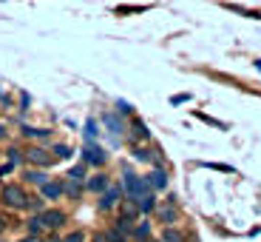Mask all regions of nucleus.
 I'll list each match as a JSON object with an SVG mask.
<instances>
[{
	"label": "nucleus",
	"instance_id": "393cba45",
	"mask_svg": "<svg viewBox=\"0 0 261 242\" xmlns=\"http://www.w3.org/2000/svg\"><path fill=\"white\" fill-rule=\"evenodd\" d=\"M14 163H6V165H0V177H6V174H12Z\"/></svg>",
	"mask_w": 261,
	"mask_h": 242
},
{
	"label": "nucleus",
	"instance_id": "c756f323",
	"mask_svg": "<svg viewBox=\"0 0 261 242\" xmlns=\"http://www.w3.org/2000/svg\"><path fill=\"white\" fill-rule=\"evenodd\" d=\"M20 242H37V236H32V234H29L26 239H20Z\"/></svg>",
	"mask_w": 261,
	"mask_h": 242
},
{
	"label": "nucleus",
	"instance_id": "20e7f679",
	"mask_svg": "<svg viewBox=\"0 0 261 242\" xmlns=\"http://www.w3.org/2000/svg\"><path fill=\"white\" fill-rule=\"evenodd\" d=\"M156 216H159V223L162 225H173L179 219V205H176V200H168L165 205H159L156 208Z\"/></svg>",
	"mask_w": 261,
	"mask_h": 242
},
{
	"label": "nucleus",
	"instance_id": "2f4dec72",
	"mask_svg": "<svg viewBox=\"0 0 261 242\" xmlns=\"http://www.w3.org/2000/svg\"><path fill=\"white\" fill-rule=\"evenodd\" d=\"M3 228H6V223H3V219H0V234H3Z\"/></svg>",
	"mask_w": 261,
	"mask_h": 242
},
{
	"label": "nucleus",
	"instance_id": "f3484780",
	"mask_svg": "<svg viewBox=\"0 0 261 242\" xmlns=\"http://www.w3.org/2000/svg\"><path fill=\"white\" fill-rule=\"evenodd\" d=\"M162 242H185V234L176 228H165L162 231Z\"/></svg>",
	"mask_w": 261,
	"mask_h": 242
},
{
	"label": "nucleus",
	"instance_id": "bb28decb",
	"mask_svg": "<svg viewBox=\"0 0 261 242\" xmlns=\"http://www.w3.org/2000/svg\"><path fill=\"white\" fill-rule=\"evenodd\" d=\"M20 157V151L17 148H9V160H12V163H14V160H17Z\"/></svg>",
	"mask_w": 261,
	"mask_h": 242
},
{
	"label": "nucleus",
	"instance_id": "aec40b11",
	"mask_svg": "<svg viewBox=\"0 0 261 242\" xmlns=\"http://www.w3.org/2000/svg\"><path fill=\"white\" fill-rule=\"evenodd\" d=\"M51 151L57 154V160H68V157H71V148H68V145H63V143H57Z\"/></svg>",
	"mask_w": 261,
	"mask_h": 242
},
{
	"label": "nucleus",
	"instance_id": "4be33fe9",
	"mask_svg": "<svg viewBox=\"0 0 261 242\" xmlns=\"http://www.w3.org/2000/svg\"><path fill=\"white\" fill-rule=\"evenodd\" d=\"M40 228H43V223H40V216H32V219H29V234H32V236H37V234H40Z\"/></svg>",
	"mask_w": 261,
	"mask_h": 242
},
{
	"label": "nucleus",
	"instance_id": "c85d7f7f",
	"mask_svg": "<svg viewBox=\"0 0 261 242\" xmlns=\"http://www.w3.org/2000/svg\"><path fill=\"white\" fill-rule=\"evenodd\" d=\"M94 242H108V239H105V234H97V236H94Z\"/></svg>",
	"mask_w": 261,
	"mask_h": 242
},
{
	"label": "nucleus",
	"instance_id": "b1692460",
	"mask_svg": "<svg viewBox=\"0 0 261 242\" xmlns=\"http://www.w3.org/2000/svg\"><path fill=\"white\" fill-rule=\"evenodd\" d=\"M63 242H85V234H83V231H74V234H68Z\"/></svg>",
	"mask_w": 261,
	"mask_h": 242
},
{
	"label": "nucleus",
	"instance_id": "4468645a",
	"mask_svg": "<svg viewBox=\"0 0 261 242\" xmlns=\"http://www.w3.org/2000/svg\"><path fill=\"white\" fill-rule=\"evenodd\" d=\"M105 188H108V177L105 174H94L88 180V191H105Z\"/></svg>",
	"mask_w": 261,
	"mask_h": 242
},
{
	"label": "nucleus",
	"instance_id": "7c9ffc66",
	"mask_svg": "<svg viewBox=\"0 0 261 242\" xmlns=\"http://www.w3.org/2000/svg\"><path fill=\"white\" fill-rule=\"evenodd\" d=\"M46 242H60V236H54V234H51V236H48Z\"/></svg>",
	"mask_w": 261,
	"mask_h": 242
},
{
	"label": "nucleus",
	"instance_id": "ddd939ff",
	"mask_svg": "<svg viewBox=\"0 0 261 242\" xmlns=\"http://www.w3.org/2000/svg\"><path fill=\"white\" fill-rule=\"evenodd\" d=\"M51 131L48 128H32V125H23V137H32V140H46Z\"/></svg>",
	"mask_w": 261,
	"mask_h": 242
},
{
	"label": "nucleus",
	"instance_id": "9d476101",
	"mask_svg": "<svg viewBox=\"0 0 261 242\" xmlns=\"http://www.w3.org/2000/svg\"><path fill=\"white\" fill-rule=\"evenodd\" d=\"M130 137H134V140H148L150 137L148 125H145L142 120H134V123H130Z\"/></svg>",
	"mask_w": 261,
	"mask_h": 242
},
{
	"label": "nucleus",
	"instance_id": "a211bd4d",
	"mask_svg": "<svg viewBox=\"0 0 261 242\" xmlns=\"http://www.w3.org/2000/svg\"><path fill=\"white\" fill-rule=\"evenodd\" d=\"M130 234L137 236L139 242H148V234H150V225H148V223H142V225H137V228L130 231Z\"/></svg>",
	"mask_w": 261,
	"mask_h": 242
},
{
	"label": "nucleus",
	"instance_id": "5701e85b",
	"mask_svg": "<svg viewBox=\"0 0 261 242\" xmlns=\"http://www.w3.org/2000/svg\"><path fill=\"white\" fill-rule=\"evenodd\" d=\"M65 191H68V194H71L74 200H77V196H80V183H77V180H68V185H65Z\"/></svg>",
	"mask_w": 261,
	"mask_h": 242
},
{
	"label": "nucleus",
	"instance_id": "9b49d317",
	"mask_svg": "<svg viewBox=\"0 0 261 242\" xmlns=\"http://www.w3.org/2000/svg\"><path fill=\"white\" fill-rule=\"evenodd\" d=\"M137 203H139V211H142V214H150V211H156V200H153V194H150V191L139 196Z\"/></svg>",
	"mask_w": 261,
	"mask_h": 242
},
{
	"label": "nucleus",
	"instance_id": "a878e982",
	"mask_svg": "<svg viewBox=\"0 0 261 242\" xmlns=\"http://www.w3.org/2000/svg\"><path fill=\"white\" fill-rule=\"evenodd\" d=\"M185 100H188V94H176V97H170V103L179 105V103H185Z\"/></svg>",
	"mask_w": 261,
	"mask_h": 242
},
{
	"label": "nucleus",
	"instance_id": "cd10ccee",
	"mask_svg": "<svg viewBox=\"0 0 261 242\" xmlns=\"http://www.w3.org/2000/svg\"><path fill=\"white\" fill-rule=\"evenodd\" d=\"M6 134H9V131H6V125H0V140H6Z\"/></svg>",
	"mask_w": 261,
	"mask_h": 242
},
{
	"label": "nucleus",
	"instance_id": "2eb2a0df",
	"mask_svg": "<svg viewBox=\"0 0 261 242\" xmlns=\"http://www.w3.org/2000/svg\"><path fill=\"white\" fill-rule=\"evenodd\" d=\"M26 180H29V183H34V185L48 183V180H46V171H43V168H29V171H26Z\"/></svg>",
	"mask_w": 261,
	"mask_h": 242
},
{
	"label": "nucleus",
	"instance_id": "39448f33",
	"mask_svg": "<svg viewBox=\"0 0 261 242\" xmlns=\"http://www.w3.org/2000/svg\"><path fill=\"white\" fill-rule=\"evenodd\" d=\"M83 163L85 165H102L105 163V151L99 148V145H94V140L88 145H85V151H83Z\"/></svg>",
	"mask_w": 261,
	"mask_h": 242
},
{
	"label": "nucleus",
	"instance_id": "423d86ee",
	"mask_svg": "<svg viewBox=\"0 0 261 242\" xmlns=\"http://www.w3.org/2000/svg\"><path fill=\"white\" fill-rule=\"evenodd\" d=\"M40 223H43V228L57 231L60 225H65V214L63 211H43V214H40Z\"/></svg>",
	"mask_w": 261,
	"mask_h": 242
},
{
	"label": "nucleus",
	"instance_id": "0eeeda50",
	"mask_svg": "<svg viewBox=\"0 0 261 242\" xmlns=\"http://www.w3.org/2000/svg\"><path fill=\"white\" fill-rule=\"evenodd\" d=\"M145 180H148V185H150L153 191H159V188H168V171H165L162 165H156V168L150 171V174H148Z\"/></svg>",
	"mask_w": 261,
	"mask_h": 242
},
{
	"label": "nucleus",
	"instance_id": "dca6fc26",
	"mask_svg": "<svg viewBox=\"0 0 261 242\" xmlns=\"http://www.w3.org/2000/svg\"><path fill=\"white\" fill-rule=\"evenodd\" d=\"M105 239H108V242H128V234H125V231H119L117 225H114V228L105 231Z\"/></svg>",
	"mask_w": 261,
	"mask_h": 242
},
{
	"label": "nucleus",
	"instance_id": "412c9836",
	"mask_svg": "<svg viewBox=\"0 0 261 242\" xmlns=\"http://www.w3.org/2000/svg\"><path fill=\"white\" fill-rule=\"evenodd\" d=\"M97 134H99L97 123H94V120H88V123H85V140H88V143H91V140L97 137Z\"/></svg>",
	"mask_w": 261,
	"mask_h": 242
},
{
	"label": "nucleus",
	"instance_id": "473e14b6",
	"mask_svg": "<svg viewBox=\"0 0 261 242\" xmlns=\"http://www.w3.org/2000/svg\"><path fill=\"white\" fill-rule=\"evenodd\" d=\"M0 242H3V239H0Z\"/></svg>",
	"mask_w": 261,
	"mask_h": 242
},
{
	"label": "nucleus",
	"instance_id": "f257e3e1",
	"mask_svg": "<svg viewBox=\"0 0 261 242\" xmlns=\"http://www.w3.org/2000/svg\"><path fill=\"white\" fill-rule=\"evenodd\" d=\"M0 203L9 205V208H26L29 205V194L23 191V185L17 183H6L0 191Z\"/></svg>",
	"mask_w": 261,
	"mask_h": 242
},
{
	"label": "nucleus",
	"instance_id": "7ed1b4c3",
	"mask_svg": "<svg viewBox=\"0 0 261 242\" xmlns=\"http://www.w3.org/2000/svg\"><path fill=\"white\" fill-rule=\"evenodd\" d=\"M26 160H29L32 165H40V168H48V165H54V157L48 154L46 148H40V145H29Z\"/></svg>",
	"mask_w": 261,
	"mask_h": 242
},
{
	"label": "nucleus",
	"instance_id": "1a4fd4ad",
	"mask_svg": "<svg viewBox=\"0 0 261 242\" xmlns=\"http://www.w3.org/2000/svg\"><path fill=\"white\" fill-rule=\"evenodd\" d=\"M102 123L108 125V131H111V134H114V137H117V140H119V134H122V131H125L122 120H119L117 114H111V112H108V114H105V117H102Z\"/></svg>",
	"mask_w": 261,
	"mask_h": 242
},
{
	"label": "nucleus",
	"instance_id": "f03ea898",
	"mask_svg": "<svg viewBox=\"0 0 261 242\" xmlns=\"http://www.w3.org/2000/svg\"><path fill=\"white\" fill-rule=\"evenodd\" d=\"M122 185H125V191H128V194L134 196V200H139L142 194H148V191H150L148 180H145V177H137V174H130V171H125Z\"/></svg>",
	"mask_w": 261,
	"mask_h": 242
},
{
	"label": "nucleus",
	"instance_id": "6e6552de",
	"mask_svg": "<svg viewBox=\"0 0 261 242\" xmlns=\"http://www.w3.org/2000/svg\"><path fill=\"white\" fill-rule=\"evenodd\" d=\"M119 196H122V188H119V185H111V188H108L102 196H99V211L114 208V205L119 203Z\"/></svg>",
	"mask_w": 261,
	"mask_h": 242
},
{
	"label": "nucleus",
	"instance_id": "f8f14e48",
	"mask_svg": "<svg viewBox=\"0 0 261 242\" xmlns=\"http://www.w3.org/2000/svg\"><path fill=\"white\" fill-rule=\"evenodd\" d=\"M40 188H43V196H46V200H57V196L63 194V185L60 183H43Z\"/></svg>",
	"mask_w": 261,
	"mask_h": 242
},
{
	"label": "nucleus",
	"instance_id": "6ab92c4d",
	"mask_svg": "<svg viewBox=\"0 0 261 242\" xmlns=\"http://www.w3.org/2000/svg\"><path fill=\"white\" fill-rule=\"evenodd\" d=\"M68 180H77V183H83V180H85V163L74 165V168L68 171Z\"/></svg>",
	"mask_w": 261,
	"mask_h": 242
}]
</instances>
